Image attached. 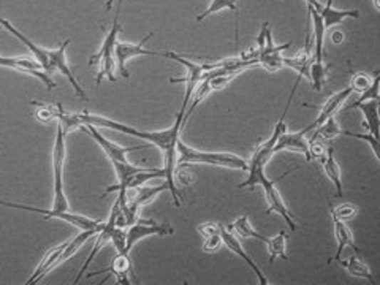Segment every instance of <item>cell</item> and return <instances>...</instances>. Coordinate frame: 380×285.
Returning a JSON list of instances; mask_svg holds the SVG:
<instances>
[{"label":"cell","instance_id":"1","mask_svg":"<svg viewBox=\"0 0 380 285\" xmlns=\"http://www.w3.org/2000/svg\"><path fill=\"white\" fill-rule=\"evenodd\" d=\"M188 108L181 105V110H179L175 124L171 125L167 130L160 132H146V130H138V128L125 125L123 123H118V120H113L103 116H96V114H91L89 111L80 113L81 123L83 125L91 124L96 127H103V128H111V130H116L120 133L130 135V137L145 140L150 145H154L155 147H159L163 154V162H165V182L168 184V190L171 197H173L175 206H181V197H179V190L176 185V177H175V168H176V145L179 141V135H181L183 127L185 125L184 116Z\"/></svg>","mask_w":380,"mask_h":285},{"label":"cell","instance_id":"2","mask_svg":"<svg viewBox=\"0 0 380 285\" xmlns=\"http://www.w3.org/2000/svg\"><path fill=\"white\" fill-rule=\"evenodd\" d=\"M249 176L245 182H241L238 187L245 189V187H252V185H260V187L265 190V197H267L268 202V212H276L284 219V222L289 225L292 232L297 230V224L295 220L292 217V212L287 208L284 200L279 194V190L276 189V184L279 182L282 176H289L292 171H285L284 175H281L276 180H268L267 175H265V168H247Z\"/></svg>","mask_w":380,"mask_h":285},{"label":"cell","instance_id":"3","mask_svg":"<svg viewBox=\"0 0 380 285\" xmlns=\"http://www.w3.org/2000/svg\"><path fill=\"white\" fill-rule=\"evenodd\" d=\"M193 163H205V165L224 167L241 171H247L249 168V163L238 155L230 152L198 151V149L188 146L179 138L176 145V165H193Z\"/></svg>","mask_w":380,"mask_h":285},{"label":"cell","instance_id":"4","mask_svg":"<svg viewBox=\"0 0 380 285\" xmlns=\"http://www.w3.org/2000/svg\"><path fill=\"white\" fill-rule=\"evenodd\" d=\"M118 16H119V11L116 14V18H114L111 31L106 33L100 51L89 57V66H98L97 78H96L97 86H100V83H102L105 76L108 78L110 81L116 80L114 71H116L118 66H116V62H114V48H116V43H118V35L120 33V31H123V28H120V24L118 23Z\"/></svg>","mask_w":380,"mask_h":285},{"label":"cell","instance_id":"5","mask_svg":"<svg viewBox=\"0 0 380 285\" xmlns=\"http://www.w3.org/2000/svg\"><path fill=\"white\" fill-rule=\"evenodd\" d=\"M159 56L167 57V59H171L178 63H183V66L185 67V76L184 78H171L170 83H185V94H184L183 105L189 106L193 90H195L197 84L203 80L205 71L216 67V63H197L190 59H185V57L179 56L176 53H171V51L159 53Z\"/></svg>","mask_w":380,"mask_h":285},{"label":"cell","instance_id":"6","mask_svg":"<svg viewBox=\"0 0 380 285\" xmlns=\"http://www.w3.org/2000/svg\"><path fill=\"white\" fill-rule=\"evenodd\" d=\"M71 40H66L62 43V45L57 48V49H49V68H48V75H53L54 71H61V73L67 78L70 81V84L73 86L78 97H81L84 102H88L89 97L86 94V90L83 89V86L78 83V80L73 75V71H71L70 66H68V61H67V48L70 46Z\"/></svg>","mask_w":380,"mask_h":285},{"label":"cell","instance_id":"7","mask_svg":"<svg viewBox=\"0 0 380 285\" xmlns=\"http://www.w3.org/2000/svg\"><path fill=\"white\" fill-rule=\"evenodd\" d=\"M0 67L18 70V71H21V73L32 75L35 78H38L40 81H43V84H45L49 90L56 89V83L53 81L51 75H48L46 71L41 68L40 63L35 59H31V57H5V56H0Z\"/></svg>","mask_w":380,"mask_h":285},{"label":"cell","instance_id":"8","mask_svg":"<svg viewBox=\"0 0 380 285\" xmlns=\"http://www.w3.org/2000/svg\"><path fill=\"white\" fill-rule=\"evenodd\" d=\"M154 32H149L146 37H143V40L138 43V45H132V43H123L118 41L116 48H114V57H116V66L119 73L123 78H130V71L127 70V62L132 59V57L136 56H159L157 51H148L143 46L146 45L148 40L153 37Z\"/></svg>","mask_w":380,"mask_h":285},{"label":"cell","instance_id":"9","mask_svg":"<svg viewBox=\"0 0 380 285\" xmlns=\"http://www.w3.org/2000/svg\"><path fill=\"white\" fill-rule=\"evenodd\" d=\"M175 230L170 225H163V224H155L153 220H143L138 219L133 225L128 227L127 230V252H130L136 242L145 239L148 237H153V234H160V237H165V234H173Z\"/></svg>","mask_w":380,"mask_h":285},{"label":"cell","instance_id":"10","mask_svg":"<svg viewBox=\"0 0 380 285\" xmlns=\"http://www.w3.org/2000/svg\"><path fill=\"white\" fill-rule=\"evenodd\" d=\"M119 208H120V206H119V202H118V200H116V202H114V204H113V208H111V214H110L108 222H105V224H103V227L100 228V230H98V233H97L98 237L96 238V244H94V247H92L91 255L88 256V259H86L84 265H83V266H81V269H80V273L76 274V277H75L73 284H78V282H80V279H81V277L84 276L86 271H88V268H89V265H91V263H92V260H94L96 256H97V254L100 252V249H102V247L106 244V242L111 241V234H113V230H114V228L118 227L116 220H118Z\"/></svg>","mask_w":380,"mask_h":285},{"label":"cell","instance_id":"11","mask_svg":"<svg viewBox=\"0 0 380 285\" xmlns=\"http://www.w3.org/2000/svg\"><path fill=\"white\" fill-rule=\"evenodd\" d=\"M81 128L84 132H88L92 138L97 141V145L103 149V152L108 155V159L113 162H125L127 160V154L132 152V151H140V149H145L146 146L141 145V146H133V147H124V146H119L116 142H113L110 140H106L102 133L98 132V128L96 125H91V124H86L81 125Z\"/></svg>","mask_w":380,"mask_h":285},{"label":"cell","instance_id":"12","mask_svg":"<svg viewBox=\"0 0 380 285\" xmlns=\"http://www.w3.org/2000/svg\"><path fill=\"white\" fill-rule=\"evenodd\" d=\"M105 273H110V276L116 277L118 284H124V285L132 284V281H128V279H133V282H136L135 281L136 276H135V271H133L132 260L127 254H118L116 256H114V260L108 268L102 269V271H96V273H89L88 279L89 277L100 276V274H105Z\"/></svg>","mask_w":380,"mask_h":285},{"label":"cell","instance_id":"13","mask_svg":"<svg viewBox=\"0 0 380 285\" xmlns=\"http://www.w3.org/2000/svg\"><path fill=\"white\" fill-rule=\"evenodd\" d=\"M309 133L307 127L303 128L299 132H293V133H282L279 137L276 146H274V154L279 151H295L303 154L306 157V160H311L309 155V140L306 138V135Z\"/></svg>","mask_w":380,"mask_h":285},{"label":"cell","instance_id":"14","mask_svg":"<svg viewBox=\"0 0 380 285\" xmlns=\"http://www.w3.org/2000/svg\"><path fill=\"white\" fill-rule=\"evenodd\" d=\"M220 237H222V244H225L228 249H230L232 252H235L236 255L241 256V259L245 260L246 265L254 271V274L257 276V279H258V284H260V285H268L269 284L268 279H267V276H265L260 271V268L257 266V263L252 259H250L249 254H246L245 247L241 246V241H238V238H236L235 234L224 225H222V228H220Z\"/></svg>","mask_w":380,"mask_h":285},{"label":"cell","instance_id":"15","mask_svg":"<svg viewBox=\"0 0 380 285\" xmlns=\"http://www.w3.org/2000/svg\"><path fill=\"white\" fill-rule=\"evenodd\" d=\"M0 26H2L5 31H9L13 35V37H16L21 43H23V45L27 48V51L32 53L34 59L37 61L41 66V68L48 73V68H49V49L41 48V46L37 45V43H34L31 38H27L23 32L18 31V28L10 23V21L0 18Z\"/></svg>","mask_w":380,"mask_h":285},{"label":"cell","instance_id":"16","mask_svg":"<svg viewBox=\"0 0 380 285\" xmlns=\"http://www.w3.org/2000/svg\"><path fill=\"white\" fill-rule=\"evenodd\" d=\"M352 94H354V89L350 88V86H347L346 89H342L339 92H336V94H333L332 97H328V100H327L325 105H324V108H322L320 113H319L317 119H315L312 124L307 125V130H309V132L311 130H315V128L320 127L322 124L325 123V120H328L329 118H333L334 114H336V111H338L341 108L342 103L346 102V100L350 95H352Z\"/></svg>","mask_w":380,"mask_h":285},{"label":"cell","instance_id":"17","mask_svg":"<svg viewBox=\"0 0 380 285\" xmlns=\"http://www.w3.org/2000/svg\"><path fill=\"white\" fill-rule=\"evenodd\" d=\"M350 108H356L363 113L364 123L363 125L366 127V130L369 135L379 140V127H380V119H379V100H364V102H356L354 105H350Z\"/></svg>","mask_w":380,"mask_h":285},{"label":"cell","instance_id":"18","mask_svg":"<svg viewBox=\"0 0 380 285\" xmlns=\"http://www.w3.org/2000/svg\"><path fill=\"white\" fill-rule=\"evenodd\" d=\"M66 244H67V242H66ZM66 244H61V246H57V247L49 249V251L45 254V259H43L41 263L38 265V268L34 271V274L31 276V279L26 282L27 285H34V284L40 282L43 277L48 276L49 271L54 269L57 265H59V256H61V254L63 251V247H66Z\"/></svg>","mask_w":380,"mask_h":285},{"label":"cell","instance_id":"19","mask_svg":"<svg viewBox=\"0 0 380 285\" xmlns=\"http://www.w3.org/2000/svg\"><path fill=\"white\" fill-rule=\"evenodd\" d=\"M317 11L320 14L322 21H324L325 28L339 24L347 18H355V19L360 18V11L358 10H338V9H334L333 4H328V2L325 5H322Z\"/></svg>","mask_w":380,"mask_h":285},{"label":"cell","instance_id":"20","mask_svg":"<svg viewBox=\"0 0 380 285\" xmlns=\"http://www.w3.org/2000/svg\"><path fill=\"white\" fill-rule=\"evenodd\" d=\"M333 224H334V237H336V241H338V251H336L333 259H329L328 261H334V260L339 261L342 259L344 247H347V246L352 247L355 252H360V249L355 246V242L352 239V234H350L346 224L338 219H333Z\"/></svg>","mask_w":380,"mask_h":285},{"label":"cell","instance_id":"21","mask_svg":"<svg viewBox=\"0 0 380 285\" xmlns=\"http://www.w3.org/2000/svg\"><path fill=\"white\" fill-rule=\"evenodd\" d=\"M322 165H324L325 173L328 176V180L334 184L336 187V197H342V176H341V168L338 165V162L334 159V151L333 147L327 149V155L324 162H322Z\"/></svg>","mask_w":380,"mask_h":285},{"label":"cell","instance_id":"22","mask_svg":"<svg viewBox=\"0 0 380 285\" xmlns=\"http://www.w3.org/2000/svg\"><path fill=\"white\" fill-rule=\"evenodd\" d=\"M339 263H341V266L346 268L352 276L360 277V279H366V281H369L372 284H376L374 276H372V273H371V268L360 259V256L352 255V256H349L347 260L341 259Z\"/></svg>","mask_w":380,"mask_h":285},{"label":"cell","instance_id":"23","mask_svg":"<svg viewBox=\"0 0 380 285\" xmlns=\"http://www.w3.org/2000/svg\"><path fill=\"white\" fill-rule=\"evenodd\" d=\"M227 228L230 232H235L241 238H254L257 241L265 242V244H267V242H268V238L267 237H263L262 233H258L255 230V228L252 225H250V222H249V214H245V216H241L240 219H236L235 222L232 225H228Z\"/></svg>","mask_w":380,"mask_h":285},{"label":"cell","instance_id":"24","mask_svg":"<svg viewBox=\"0 0 380 285\" xmlns=\"http://www.w3.org/2000/svg\"><path fill=\"white\" fill-rule=\"evenodd\" d=\"M32 106H37L34 116L40 123H51V120H57L61 111L63 110V106L61 103H43V102H31Z\"/></svg>","mask_w":380,"mask_h":285},{"label":"cell","instance_id":"25","mask_svg":"<svg viewBox=\"0 0 380 285\" xmlns=\"http://www.w3.org/2000/svg\"><path fill=\"white\" fill-rule=\"evenodd\" d=\"M96 233H98V230H81V233L78 234V237H75L73 239L68 241L67 244H66V247H63V251H62L61 256H59V265H61L62 261L68 260L71 255L76 254L78 249H80V247L84 244L86 241H88V239H91L92 237H94Z\"/></svg>","mask_w":380,"mask_h":285},{"label":"cell","instance_id":"26","mask_svg":"<svg viewBox=\"0 0 380 285\" xmlns=\"http://www.w3.org/2000/svg\"><path fill=\"white\" fill-rule=\"evenodd\" d=\"M236 2H238V0H211V4L206 9V11L198 14L197 21L200 23V21L206 19L207 16H211V14H216L222 10H230L236 14V24H238V5H236Z\"/></svg>","mask_w":380,"mask_h":285},{"label":"cell","instance_id":"27","mask_svg":"<svg viewBox=\"0 0 380 285\" xmlns=\"http://www.w3.org/2000/svg\"><path fill=\"white\" fill-rule=\"evenodd\" d=\"M285 241H287V233L281 232L276 234L274 238H268L267 247L269 252V261L272 263L276 259H282V260H289V256L285 254Z\"/></svg>","mask_w":380,"mask_h":285},{"label":"cell","instance_id":"28","mask_svg":"<svg viewBox=\"0 0 380 285\" xmlns=\"http://www.w3.org/2000/svg\"><path fill=\"white\" fill-rule=\"evenodd\" d=\"M341 132H342V128L339 127L338 123H336V119L333 116V118H329L328 120H325V123L322 124L320 127L315 128L312 138L333 140L334 137H338V135H341Z\"/></svg>","mask_w":380,"mask_h":285},{"label":"cell","instance_id":"29","mask_svg":"<svg viewBox=\"0 0 380 285\" xmlns=\"http://www.w3.org/2000/svg\"><path fill=\"white\" fill-rule=\"evenodd\" d=\"M328 75V67L325 66V62H311L309 67V80L312 81V88L315 90H322V86H324Z\"/></svg>","mask_w":380,"mask_h":285},{"label":"cell","instance_id":"30","mask_svg":"<svg viewBox=\"0 0 380 285\" xmlns=\"http://www.w3.org/2000/svg\"><path fill=\"white\" fill-rule=\"evenodd\" d=\"M258 63L263 68H267L269 71H276V70H281L284 67V57L281 56V53H272V54H265L258 57Z\"/></svg>","mask_w":380,"mask_h":285},{"label":"cell","instance_id":"31","mask_svg":"<svg viewBox=\"0 0 380 285\" xmlns=\"http://www.w3.org/2000/svg\"><path fill=\"white\" fill-rule=\"evenodd\" d=\"M372 83V78L368 73H363V71H352V80H350V88L354 89V92H360L363 94Z\"/></svg>","mask_w":380,"mask_h":285},{"label":"cell","instance_id":"32","mask_svg":"<svg viewBox=\"0 0 380 285\" xmlns=\"http://www.w3.org/2000/svg\"><path fill=\"white\" fill-rule=\"evenodd\" d=\"M236 75H240V71H232V70H228V71H225V73H220V75H217V76L207 78V81H210V88H211V90L224 89L228 83H230L232 80H235Z\"/></svg>","mask_w":380,"mask_h":285},{"label":"cell","instance_id":"33","mask_svg":"<svg viewBox=\"0 0 380 285\" xmlns=\"http://www.w3.org/2000/svg\"><path fill=\"white\" fill-rule=\"evenodd\" d=\"M329 212H332V219H338L346 222V220H350L355 217L356 208L352 204H342L339 208H329Z\"/></svg>","mask_w":380,"mask_h":285},{"label":"cell","instance_id":"34","mask_svg":"<svg viewBox=\"0 0 380 285\" xmlns=\"http://www.w3.org/2000/svg\"><path fill=\"white\" fill-rule=\"evenodd\" d=\"M327 146L322 142V140L319 138H311L309 140V155H311V160H319L320 163L324 162L325 155H327Z\"/></svg>","mask_w":380,"mask_h":285},{"label":"cell","instance_id":"35","mask_svg":"<svg viewBox=\"0 0 380 285\" xmlns=\"http://www.w3.org/2000/svg\"><path fill=\"white\" fill-rule=\"evenodd\" d=\"M341 135H346V137H352V138H356V140H363V141H366L368 145L371 146L372 149V152H374L376 155V159L380 160V154H379V140L372 137V135H361V133H354V132H349V130H342Z\"/></svg>","mask_w":380,"mask_h":285},{"label":"cell","instance_id":"36","mask_svg":"<svg viewBox=\"0 0 380 285\" xmlns=\"http://www.w3.org/2000/svg\"><path fill=\"white\" fill-rule=\"evenodd\" d=\"M379 86H380V71L377 70L374 76H372L371 86L363 92L361 97L358 98V102H364V100H379Z\"/></svg>","mask_w":380,"mask_h":285},{"label":"cell","instance_id":"37","mask_svg":"<svg viewBox=\"0 0 380 285\" xmlns=\"http://www.w3.org/2000/svg\"><path fill=\"white\" fill-rule=\"evenodd\" d=\"M175 177L183 185H190L193 181H195V175L192 173L189 165H176Z\"/></svg>","mask_w":380,"mask_h":285},{"label":"cell","instance_id":"38","mask_svg":"<svg viewBox=\"0 0 380 285\" xmlns=\"http://www.w3.org/2000/svg\"><path fill=\"white\" fill-rule=\"evenodd\" d=\"M220 228L222 225L220 224H216V222H207V224H202L198 225V232L203 234V237H211V234H219L220 233Z\"/></svg>","mask_w":380,"mask_h":285},{"label":"cell","instance_id":"39","mask_svg":"<svg viewBox=\"0 0 380 285\" xmlns=\"http://www.w3.org/2000/svg\"><path fill=\"white\" fill-rule=\"evenodd\" d=\"M222 244V237L219 234H211V237H206V241L203 244V249L206 252H214L216 249H219Z\"/></svg>","mask_w":380,"mask_h":285},{"label":"cell","instance_id":"40","mask_svg":"<svg viewBox=\"0 0 380 285\" xmlns=\"http://www.w3.org/2000/svg\"><path fill=\"white\" fill-rule=\"evenodd\" d=\"M118 11H120V5H123V0H118ZM113 4H114V0H106V5H105V10L106 11H108L110 9H111V6H113Z\"/></svg>","mask_w":380,"mask_h":285},{"label":"cell","instance_id":"41","mask_svg":"<svg viewBox=\"0 0 380 285\" xmlns=\"http://www.w3.org/2000/svg\"><path fill=\"white\" fill-rule=\"evenodd\" d=\"M332 38H333L334 43H341V41L344 40V35H342V32H334V33L332 35Z\"/></svg>","mask_w":380,"mask_h":285},{"label":"cell","instance_id":"42","mask_svg":"<svg viewBox=\"0 0 380 285\" xmlns=\"http://www.w3.org/2000/svg\"><path fill=\"white\" fill-rule=\"evenodd\" d=\"M372 2H374L376 10H380V0H372Z\"/></svg>","mask_w":380,"mask_h":285},{"label":"cell","instance_id":"43","mask_svg":"<svg viewBox=\"0 0 380 285\" xmlns=\"http://www.w3.org/2000/svg\"><path fill=\"white\" fill-rule=\"evenodd\" d=\"M328 4H333V0H328Z\"/></svg>","mask_w":380,"mask_h":285}]
</instances>
